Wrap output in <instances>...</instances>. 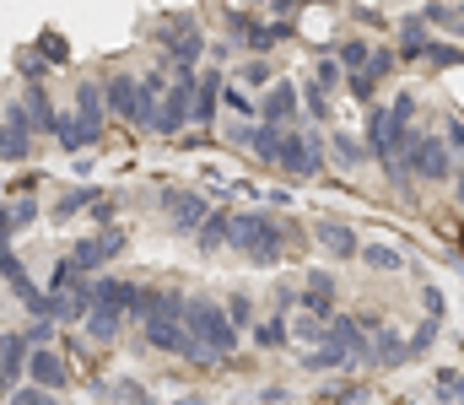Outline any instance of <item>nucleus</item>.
Instances as JSON below:
<instances>
[{
  "label": "nucleus",
  "mask_w": 464,
  "mask_h": 405,
  "mask_svg": "<svg viewBox=\"0 0 464 405\" xmlns=\"http://www.w3.org/2000/svg\"><path fill=\"white\" fill-rule=\"evenodd\" d=\"M232 244H237V249H243L259 270L281 265V249H286L281 222H270L265 211H243V217H232Z\"/></svg>",
  "instance_id": "nucleus-1"
},
{
  "label": "nucleus",
  "mask_w": 464,
  "mask_h": 405,
  "mask_svg": "<svg viewBox=\"0 0 464 405\" xmlns=\"http://www.w3.org/2000/svg\"><path fill=\"white\" fill-rule=\"evenodd\" d=\"M411 125H416V120H405L394 103H389V109H383V103H372V109H367V120H362V130H367V151H372L378 162L405 157V151H411V140H416Z\"/></svg>",
  "instance_id": "nucleus-2"
},
{
  "label": "nucleus",
  "mask_w": 464,
  "mask_h": 405,
  "mask_svg": "<svg viewBox=\"0 0 464 405\" xmlns=\"http://www.w3.org/2000/svg\"><path fill=\"white\" fill-rule=\"evenodd\" d=\"M189 330L217 352V357H227L232 346H237V319H232L227 303H211V297H189Z\"/></svg>",
  "instance_id": "nucleus-3"
},
{
  "label": "nucleus",
  "mask_w": 464,
  "mask_h": 405,
  "mask_svg": "<svg viewBox=\"0 0 464 405\" xmlns=\"http://www.w3.org/2000/svg\"><path fill=\"white\" fill-rule=\"evenodd\" d=\"M276 168L292 173V178H314L324 173V140L314 130H281V146H276Z\"/></svg>",
  "instance_id": "nucleus-4"
},
{
  "label": "nucleus",
  "mask_w": 464,
  "mask_h": 405,
  "mask_svg": "<svg viewBox=\"0 0 464 405\" xmlns=\"http://www.w3.org/2000/svg\"><path fill=\"white\" fill-rule=\"evenodd\" d=\"M157 43H162V54H168L179 71H195V60L206 54V33H200L195 16H168V22L157 27Z\"/></svg>",
  "instance_id": "nucleus-5"
},
{
  "label": "nucleus",
  "mask_w": 464,
  "mask_h": 405,
  "mask_svg": "<svg viewBox=\"0 0 464 405\" xmlns=\"http://www.w3.org/2000/svg\"><path fill=\"white\" fill-rule=\"evenodd\" d=\"M405 157H411V173L427 178V184L454 178V146H449V135H416Z\"/></svg>",
  "instance_id": "nucleus-6"
},
{
  "label": "nucleus",
  "mask_w": 464,
  "mask_h": 405,
  "mask_svg": "<svg viewBox=\"0 0 464 405\" xmlns=\"http://www.w3.org/2000/svg\"><path fill=\"white\" fill-rule=\"evenodd\" d=\"M179 71V65H173ZM195 120V71H179V82L162 92V109H157V135H179L184 125Z\"/></svg>",
  "instance_id": "nucleus-7"
},
{
  "label": "nucleus",
  "mask_w": 464,
  "mask_h": 405,
  "mask_svg": "<svg viewBox=\"0 0 464 405\" xmlns=\"http://www.w3.org/2000/svg\"><path fill=\"white\" fill-rule=\"evenodd\" d=\"M259 120H270V125H292V120H303V87H297L292 76L270 82V92H265V103H259Z\"/></svg>",
  "instance_id": "nucleus-8"
},
{
  "label": "nucleus",
  "mask_w": 464,
  "mask_h": 405,
  "mask_svg": "<svg viewBox=\"0 0 464 405\" xmlns=\"http://www.w3.org/2000/svg\"><path fill=\"white\" fill-rule=\"evenodd\" d=\"M33 114H27V103H5V130H0V157L5 162H22L27 157V146H33Z\"/></svg>",
  "instance_id": "nucleus-9"
},
{
  "label": "nucleus",
  "mask_w": 464,
  "mask_h": 405,
  "mask_svg": "<svg viewBox=\"0 0 464 405\" xmlns=\"http://www.w3.org/2000/svg\"><path fill=\"white\" fill-rule=\"evenodd\" d=\"M98 135H103V109H76V114H65V120H60L54 140H60L65 151H87Z\"/></svg>",
  "instance_id": "nucleus-10"
},
{
  "label": "nucleus",
  "mask_w": 464,
  "mask_h": 405,
  "mask_svg": "<svg viewBox=\"0 0 464 405\" xmlns=\"http://www.w3.org/2000/svg\"><path fill=\"white\" fill-rule=\"evenodd\" d=\"M0 270H5V292H11V297H22L33 313H49V297L33 286V275H27V265L16 260V249H11V244L0 249Z\"/></svg>",
  "instance_id": "nucleus-11"
},
{
  "label": "nucleus",
  "mask_w": 464,
  "mask_h": 405,
  "mask_svg": "<svg viewBox=\"0 0 464 405\" xmlns=\"http://www.w3.org/2000/svg\"><path fill=\"white\" fill-rule=\"evenodd\" d=\"M162 211H168V222H173L179 233H200V222L211 217L206 195H195V189H173V195L162 200Z\"/></svg>",
  "instance_id": "nucleus-12"
},
{
  "label": "nucleus",
  "mask_w": 464,
  "mask_h": 405,
  "mask_svg": "<svg viewBox=\"0 0 464 405\" xmlns=\"http://www.w3.org/2000/svg\"><path fill=\"white\" fill-rule=\"evenodd\" d=\"M119 255H124V233H114V227L98 233V238H82V244L71 249V260L82 270H103L109 260H119Z\"/></svg>",
  "instance_id": "nucleus-13"
},
{
  "label": "nucleus",
  "mask_w": 464,
  "mask_h": 405,
  "mask_svg": "<svg viewBox=\"0 0 464 405\" xmlns=\"http://www.w3.org/2000/svg\"><path fill=\"white\" fill-rule=\"evenodd\" d=\"M33 357H27V335L22 330H5L0 335V384H5V395L11 390H22V368H27Z\"/></svg>",
  "instance_id": "nucleus-14"
},
{
  "label": "nucleus",
  "mask_w": 464,
  "mask_h": 405,
  "mask_svg": "<svg viewBox=\"0 0 464 405\" xmlns=\"http://www.w3.org/2000/svg\"><path fill=\"white\" fill-rule=\"evenodd\" d=\"M140 292H146V286H135V281H119V275H98V281H92V297H98V303L124 308V313H135V319H140Z\"/></svg>",
  "instance_id": "nucleus-15"
},
{
  "label": "nucleus",
  "mask_w": 464,
  "mask_h": 405,
  "mask_svg": "<svg viewBox=\"0 0 464 405\" xmlns=\"http://www.w3.org/2000/svg\"><path fill=\"white\" fill-rule=\"evenodd\" d=\"M222 87H227V76H222V71H200V82H195V125H200V130L217 120Z\"/></svg>",
  "instance_id": "nucleus-16"
},
{
  "label": "nucleus",
  "mask_w": 464,
  "mask_h": 405,
  "mask_svg": "<svg viewBox=\"0 0 464 405\" xmlns=\"http://www.w3.org/2000/svg\"><path fill=\"white\" fill-rule=\"evenodd\" d=\"M303 308H308V313H319V319H335V275L314 270V275H308V286H303Z\"/></svg>",
  "instance_id": "nucleus-17"
},
{
  "label": "nucleus",
  "mask_w": 464,
  "mask_h": 405,
  "mask_svg": "<svg viewBox=\"0 0 464 405\" xmlns=\"http://www.w3.org/2000/svg\"><path fill=\"white\" fill-rule=\"evenodd\" d=\"M27 373H33V384H44V390H65V384H71V368H65L49 346H38V352H33Z\"/></svg>",
  "instance_id": "nucleus-18"
},
{
  "label": "nucleus",
  "mask_w": 464,
  "mask_h": 405,
  "mask_svg": "<svg viewBox=\"0 0 464 405\" xmlns=\"http://www.w3.org/2000/svg\"><path fill=\"white\" fill-rule=\"evenodd\" d=\"M124 319H130L124 308H109V303H92V313H87L82 324H87V335H92V341H114L119 330H124Z\"/></svg>",
  "instance_id": "nucleus-19"
},
{
  "label": "nucleus",
  "mask_w": 464,
  "mask_h": 405,
  "mask_svg": "<svg viewBox=\"0 0 464 405\" xmlns=\"http://www.w3.org/2000/svg\"><path fill=\"white\" fill-rule=\"evenodd\" d=\"M432 38H427V16H405L400 22V60H427Z\"/></svg>",
  "instance_id": "nucleus-20"
},
{
  "label": "nucleus",
  "mask_w": 464,
  "mask_h": 405,
  "mask_svg": "<svg viewBox=\"0 0 464 405\" xmlns=\"http://www.w3.org/2000/svg\"><path fill=\"white\" fill-rule=\"evenodd\" d=\"M195 244H200L206 255H217V249H227V244H232V217H227V211H211V217L200 222V233H195Z\"/></svg>",
  "instance_id": "nucleus-21"
},
{
  "label": "nucleus",
  "mask_w": 464,
  "mask_h": 405,
  "mask_svg": "<svg viewBox=\"0 0 464 405\" xmlns=\"http://www.w3.org/2000/svg\"><path fill=\"white\" fill-rule=\"evenodd\" d=\"M292 33H297L292 22H270V27H265V22H254V33H248L243 43H248V54H270V49H281Z\"/></svg>",
  "instance_id": "nucleus-22"
},
{
  "label": "nucleus",
  "mask_w": 464,
  "mask_h": 405,
  "mask_svg": "<svg viewBox=\"0 0 464 405\" xmlns=\"http://www.w3.org/2000/svg\"><path fill=\"white\" fill-rule=\"evenodd\" d=\"M22 103H27V114H33V125H38V130H60V120H65V114H54V103H49V92H44L38 82H27V98H22Z\"/></svg>",
  "instance_id": "nucleus-23"
},
{
  "label": "nucleus",
  "mask_w": 464,
  "mask_h": 405,
  "mask_svg": "<svg viewBox=\"0 0 464 405\" xmlns=\"http://www.w3.org/2000/svg\"><path fill=\"white\" fill-rule=\"evenodd\" d=\"M319 244H324L335 260H351V255H362V249H356V233H351L346 222H319Z\"/></svg>",
  "instance_id": "nucleus-24"
},
{
  "label": "nucleus",
  "mask_w": 464,
  "mask_h": 405,
  "mask_svg": "<svg viewBox=\"0 0 464 405\" xmlns=\"http://www.w3.org/2000/svg\"><path fill=\"white\" fill-rule=\"evenodd\" d=\"M405 357H411V341H400V330H378V335H372V362L394 368V362H405Z\"/></svg>",
  "instance_id": "nucleus-25"
},
{
  "label": "nucleus",
  "mask_w": 464,
  "mask_h": 405,
  "mask_svg": "<svg viewBox=\"0 0 464 405\" xmlns=\"http://www.w3.org/2000/svg\"><path fill=\"white\" fill-rule=\"evenodd\" d=\"M33 217H38V206H33L27 195H11V200H5V244H11L22 227H33Z\"/></svg>",
  "instance_id": "nucleus-26"
},
{
  "label": "nucleus",
  "mask_w": 464,
  "mask_h": 405,
  "mask_svg": "<svg viewBox=\"0 0 464 405\" xmlns=\"http://www.w3.org/2000/svg\"><path fill=\"white\" fill-rule=\"evenodd\" d=\"M330 146H335V162H341V168H362V157H367V146H362L356 135H346V130L330 135Z\"/></svg>",
  "instance_id": "nucleus-27"
},
{
  "label": "nucleus",
  "mask_w": 464,
  "mask_h": 405,
  "mask_svg": "<svg viewBox=\"0 0 464 405\" xmlns=\"http://www.w3.org/2000/svg\"><path fill=\"white\" fill-rule=\"evenodd\" d=\"M314 82H319L324 92H335V87L346 82V65H341V54H319V65H314Z\"/></svg>",
  "instance_id": "nucleus-28"
},
{
  "label": "nucleus",
  "mask_w": 464,
  "mask_h": 405,
  "mask_svg": "<svg viewBox=\"0 0 464 405\" xmlns=\"http://www.w3.org/2000/svg\"><path fill=\"white\" fill-rule=\"evenodd\" d=\"M16 71H22L27 82H44V76H49V54H44V49H16Z\"/></svg>",
  "instance_id": "nucleus-29"
},
{
  "label": "nucleus",
  "mask_w": 464,
  "mask_h": 405,
  "mask_svg": "<svg viewBox=\"0 0 464 405\" xmlns=\"http://www.w3.org/2000/svg\"><path fill=\"white\" fill-rule=\"evenodd\" d=\"M362 260H367V270H400V265H405V255H400V249H389V244H367V249H362Z\"/></svg>",
  "instance_id": "nucleus-30"
},
{
  "label": "nucleus",
  "mask_w": 464,
  "mask_h": 405,
  "mask_svg": "<svg viewBox=\"0 0 464 405\" xmlns=\"http://www.w3.org/2000/svg\"><path fill=\"white\" fill-rule=\"evenodd\" d=\"M346 87H351V98H356L362 109H372V98H378V76H372V71H351Z\"/></svg>",
  "instance_id": "nucleus-31"
},
{
  "label": "nucleus",
  "mask_w": 464,
  "mask_h": 405,
  "mask_svg": "<svg viewBox=\"0 0 464 405\" xmlns=\"http://www.w3.org/2000/svg\"><path fill=\"white\" fill-rule=\"evenodd\" d=\"M222 103H227L232 114H243V120H259V103H254V98H248V92H243V87H222Z\"/></svg>",
  "instance_id": "nucleus-32"
},
{
  "label": "nucleus",
  "mask_w": 464,
  "mask_h": 405,
  "mask_svg": "<svg viewBox=\"0 0 464 405\" xmlns=\"http://www.w3.org/2000/svg\"><path fill=\"white\" fill-rule=\"evenodd\" d=\"M237 76H243L248 87H270V76H276V71H270V60H265V54H254V60H243V65H237Z\"/></svg>",
  "instance_id": "nucleus-33"
},
{
  "label": "nucleus",
  "mask_w": 464,
  "mask_h": 405,
  "mask_svg": "<svg viewBox=\"0 0 464 405\" xmlns=\"http://www.w3.org/2000/svg\"><path fill=\"white\" fill-rule=\"evenodd\" d=\"M303 109H308V120H330V92L319 82H308L303 87Z\"/></svg>",
  "instance_id": "nucleus-34"
},
{
  "label": "nucleus",
  "mask_w": 464,
  "mask_h": 405,
  "mask_svg": "<svg viewBox=\"0 0 464 405\" xmlns=\"http://www.w3.org/2000/svg\"><path fill=\"white\" fill-rule=\"evenodd\" d=\"M281 341H286V324H281V319H259V324H254V346H265V352H276Z\"/></svg>",
  "instance_id": "nucleus-35"
},
{
  "label": "nucleus",
  "mask_w": 464,
  "mask_h": 405,
  "mask_svg": "<svg viewBox=\"0 0 464 405\" xmlns=\"http://www.w3.org/2000/svg\"><path fill=\"white\" fill-rule=\"evenodd\" d=\"M92 200H98V195H87V189H71V195H60V200H54V217L65 222V217H76V211H87Z\"/></svg>",
  "instance_id": "nucleus-36"
},
{
  "label": "nucleus",
  "mask_w": 464,
  "mask_h": 405,
  "mask_svg": "<svg viewBox=\"0 0 464 405\" xmlns=\"http://www.w3.org/2000/svg\"><path fill=\"white\" fill-rule=\"evenodd\" d=\"M367 60H372V49H367V38H346V43H341V65H346V71H362Z\"/></svg>",
  "instance_id": "nucleus-37"
},
{
  "label": "nucleus",
  "mask_w": 464,
  "mask_h": 405,
  "mask_svg": "<svg viewBox=\"0 0 464 405\" xmlns=\"http://www.w3.org/2000/svg\"><path fill=\"white\" fill-rule=\"evenodd\" d=\"M432 346H438V319H421L416 335H411V357H421V352H432Z\"/></svg>",
  "instance_id": "nucleus-38"
},
{
  "label": "nucleus",
  "mask_w": 464,
  "mask_h": 405,
  "mask_svg": "<svg viewBox=\"0 0 464 405\" xmlns=\"http://www.w3.org/2000/svg\"><path fill=\"white\" fill-rule=\"evenodd\" d=\"M222 22H227V33L237 38V43L254 33V16H248V11H237V5H227V11H222Z\"/></svg>",
  "instance_id": "nucleus-39"
},
{
  "label": "nucleus",
  "mask_w": 464,
  "mask_h": 405,
  "mask_svg": "<svg viewBox=\"0 0 464 405\" xmlns=\"http://www.w3.org/2000/svg\"><path fill=\"white\" fill-rule=\"evenodd\" d=\"M394 65H400V54H394V49H372V60H367V71H372L378 82H389V76H394Z\"/></svg>",
  "instance_id": "nucleus-40"
},
{
  "label": "nucleus",
  "mask_w": 464,
  "mask_h": 405,
  "mask_svg": "<svg viewBox=\"0 0 464 405\" xmlns=\"http://www.w3.org/2000/svg\"><path fill=\"white\" fill-rule=\"evenodd\" d=\"M427 65H464V49L459 43H432L427 49Z\"/></svg>",
  "instance_id": "nucleus-41"
},
{
  "label": "nucleus",
  "mask_w": 464,
  "mask_h": 405,
  "mask_svg": "<svg viewBox=\"0 0 464 405\" xmlns=\"http://www.w3.org/2000/svg\"><path fill=\"white\" fill-rule=\"evenodd\" d=\"M49 395H54V390H44V384H33V390H11V395H5V405H54Z\"/></svg>",
  "instance_id": "nucleus-42"
},
{
  "label": "nucleus",
  "mask_w": 464,
  "mask_h": 405,
  "mask_svg": "<svg viewBox=\"0 0 464 405\" xmlns=\"http://www.w3.org/2000/svg\"><path fill=\"white\" fill-rule=\"evenodd\" d=\"M38 49H44V54H49L54 65H65V60H71V43H65L60 33H44V38H38Z\"/></svg>",
  "instance_id": "nucleus-43"
},
{
  "label": "nucleus",
  "mask_w": 464,
  "mask_h": 405,
  "mask_svg": "<svg viewBox=\"0 0 464 405\" xmlns=\"http://www.w3.org/2000/svg\"><path fill=\"white\" fill-rule=\"evenodd\" d=\"M227 308H232V319H237V330H243V324H248V313H254L243 292H232V297H227Z\"/></svg>",
  "instance_id": "nucleus-44"
},
{
  "label": "nucleus",
  "mask_w": 464,
  "mask_h": 405,
  "mask_svg": "<svg viewBox=\"0 0 464 405\" xmlns=\"http://www.w3.org/2000/svg\"><path fill=\"white\" fill-rule=\"evenodd\" d=\"M443 135H449V146H454V151H464V120L449 114V120H443Z\"/></svg>",
  "instance_id": "nucleus-45"
},
{
  "label": "nucleus",
  "mask_w": 464,
  "mask_h": 405,
  "mask_svg": "<svg viewBox=\"0 0 464 405\" xmlns=\"http://www.w3.org/2000/svg\"><path fill=\"white\" fill-rule=\"evenodd\" d=\"M49 335H54V324H49V319H44V313H38V324H33V330H27V341H33V346H49Z\"/></svg>",
  "instance_id": "nucleus-46"
},
{
  "label": "nucleus",
  "mask_w": 464,
  "mask_h": 405,
  "mask_svg": "<svg viewBox=\"0 0 464 405\" xmlns=\"http://www.w3.org/2000/svg\"><path fill=\"white\" fill-rule=\"evenodd\" d=\"M114 211H119L114 195H109V200H92V217H98V222H114Z\"/></svg>",
  "instance_id": "nucleus-47"
},
{
  "label": "nucleus",
  "mask_w": 464,
  "mask_h": 405,
  "mask_svg": "<svg viewBox=\"0 0 464 405\" xmlns=\"http://www.w3.org/2000/svg\"><path fill=\"white\" fill-rule=\"evenodd\" d=\"M438 395H449V400L464 395V379H438Z\"/></svg>",
  "instance_id": "nucleus-48"
},
{
  "label": "nucleus",
  "mask_w": 464,
  "mask_h": 405,
  "mask_svg": "<svg viewBox=\"0 0 464 405\" xmlns=\"http://www.w3.org/2000/svg\"><path fill=\"white\" fill-rule=\"evenodd\" d=\"M421 303H427V313H443V292H432V286H427V292H421Z\"/></svg>",
  "instance_id": "nucleus-49"
},
{
  "label": "nucleus",
  "mask_w": 464,
  "mask_h": 405,
  "mask_svg": "<svg viewBox=\"0 0 464 405\" xmlns=\"http://www.w3.org/2000/svg\"><path fill=\"white\" fill-rule=\"evenodd\" d=\"M297 5H314V0H276V11H297Z\"/></svg>",
  "instance_id": "nucleus-50"
},
{
  "label": "nucleus",
  "mask_w": 464,
  "mask_h": 405,
  "mask_svg": "<svg viewBox=\"0 0 464 405\" xmlns=\"http://www.w3.org/2000/svg\"><path fill=\"white\" fill-rule=\"evenodd\" d=\"M459 206H464V157H459Z\"/></svg>",
  "instance_id": "nucleus-51"
},
{
  "label": "nucleus",
  "mask_w": 464,
  "mask_h": 405,
  "mask_svg": "<svg viewBox=\"0 0 464 405\" xmlns=\"http://www.w3.org/2000/svg\"><path fill=\"white\" fill-rule=\"evenodd\" d=\"M179 405H195V400H179Z\"/></svg>",
  "instance_id": "nucleus-52"
},
{
  "label": "nucleus",
  "mask_w": 464,
  "mask_h": 405,
  "mask_svg": "<svg viewBox=\"0 0 464 405\" xmlns=\"http://www.w3.org/2000/svg\"><path fill=\"white\" fill-rule=\"evenodd\" d=\"M248 5H259V0H248Z\"/></svg>",
  "instance_id": "nucleus-53"
},
{
  "label": "nucleus",
  "mask_w": 464,
  "mask_h": 405,
  "mask_svg": "<svg viewBox=\"0 0 464 405\" xmlns=\"http://www.w3.org/2000/svg\"><path fill=\"white\" fill-rule=\"evenodd\" d=\"M459 16H464V5H459Z\"/></svg>",
  "instance_id": "nucleus-54"
}]
</instances>
